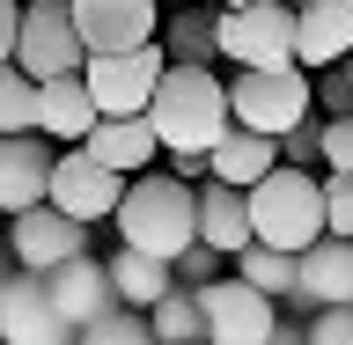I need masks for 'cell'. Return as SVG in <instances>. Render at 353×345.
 Here are the masks:
<instances>
[{
    "label": "cell",
    "mask_w": 353,
    "mask_h": 345,
    "mask_svg": "<svg viewBox=\"0 0 353 345\" xmlns=\"http://www.w3.org/2000/svg\"><path fill=\"white\" fill-rule=\"evenodd\" d=\"M110 228H118V242H132V250H154V258H184L199 242V184H184L176 169H140L125 184V198H118V213H110Z\"/></svg>",
    "instance_id": "6da1fadb"
},
{
    "label": "cell",
    "mask_w": 353,
    "mask_h": 345,
    "mask_svg": "<svg viewBox=\"0 0 353 345\" xmlns=\"http://www.w3.org/2000/svg\"><path fill=\"white\" fill-rule=\"evenodd\" d=\"M148 118H154V132H162V154H170V147H206V154H214L221 140L236 132L228 81H221L214 66H199V59H170V74H162V88H154Z\"/></svg>",
    "instance_id": "7a4b0ae2"
},
{
    "label": "cell",
    "mask_w": 353,
    "mask_h": 345,
    "mask_svg": "<svg viewBox=\"0 0 353 345\" xmlns=\"http://www.w3.org/2000/svg\"><path fill=\"white\" fill-rule=\"evenodd\" d=\"M250 228L258 242H280V250H309L316 236H331L324 213V176H309L302 162H280L250 184Z\"/></svg>",
    "instance_id": "3957f363"
},
{
    "label": "cell",
    "mask_w": 353,
    "mask_h": 345,
    "mask_svg": "<svg viewBox=\"0 0 353 345\" xmlns=\"http://www.w3.org/2000/svg\"><path fill=\"white\" fill-rule=\"evenodd\" d=\"M228 110H236V125L287 140L294 125L316 118V74H309L302 59H287V66H236V81H228Z\"/></svg>",
    "instance_id": "277c9868"
},
{
    "label": "cell",
    "mask_w": 353,
    "mask_h": 345,
    "mask_svg": "<svg viewBox=\"0 0 353 345\" xmlns=\"http://www.w3.org/2000/svg\"><path fill=\"white\" fill-rule=\"evenodd\" d=\"M162 74H170L162 37H154V44H132V52H88V66H81V81H88V96L103 103V118L148 110L154 88H162Z\"/></svg>",
    "instance_id": "5b68a950"
},
{
    "label": "cell",
    "mask_w": 353,
    "mask_h": 345,
    "mask_svg": "<svg viewBox=\"0 0 353 345\" xmlns=\"http://www.w3.org/2000/svg\"><path fill=\"white\" fill-rule=\"evenodd\" d=\"M15 66L37 74V81H52V74H81V66H88V37H81V22H74V0H30V8H22Z\"/></svg>",
    "instance_id": "8992f818"
},
{
    "label": "cell",
    "mask_w": 353,
    "mask_h": 345,
    "mask_svg": "<svg viewBox=\"0 0 353 345\" xmlns=\"http://www.w3.org/2000/svg\"><path fill=\"white\" fill-rule=\"evenodd\" d=\"M192 294H199V309H206V338H214V345H265V338H272V324H280V302L258 294L236 264H228L221 280L192 286Z\"/></svg>",
    "instance_id": "52a82bcc"
},
{
    "label": "cell",
    "mask_w": 353,
    "mask_h": 345,
    "mask_svg": "<svg viewBox=\"0 0 353 345\" xmlns=\"http://www.w3.org/2000/svg\"><path fill=\"white\" fill-rule=\"evenodd\" d=\"M221 59L228 66H287L294 59V8L287 0L221 8Z\"/></svg>",
    "instance_id": "ba28073f"
},
{
    "label": "cell",
    "mask_w": 353,
    "mask_h": 345,
    "mask_svg": "<svg viewBox=\"0 0 353 345\" xmlns=\"http://www.w3.org/2000/svg\"><path fill=\"white\" fill-rule=\"evenodd\" d=\"M125 184H132L125 169H110L88 140H74V147H59V169H52V206H66L74 220H88V228H96V220L118 213Z\"/></svg>",
    "instance_id": "9c48e42d"
},
{
    "label": "cell",
    "mask_w": 353,
    "mask_h": 345,
    "mask_svg": "<svg viewBox=\"0 0 353 345\" xmlns=\"http://www.w3.org/2000/svg\"><path fill=\"white\" fill-rule=\"evenodd\" d=\"M81 331L66 324V309L52 302V280L44 272H8L0 286V345H74Z\"/></svg>",
    "instance_id": "30bf717a"
},
{
    "label": "cell",
    "mask_w": 353,
    "mask_h": 345,
    "mask_svg": "<svg viewBox=\"0 0 353 345\" xmlns=\"http://www.w3.org/2000/svg\"><path fill=\"white\" fill-rule=\"evenodd\" d=\"M81 250H88V220H74L66 206H52V198L8 220V258H15L22 272H52V264L81 258Z\"/></svg>",
    "instance_id": "8fae6325"
},
{
    "label": "cell",
    "mask_w": 353,
    "mask_h": 345,
    "mask_svg": "<svg viewBox=\"0 0 353 345\" xmlns=\"http://www.w3.org/2000/svg\"><path fill=\"white\" fill-rule=\"evenodd\" d=\"M52 169H59V140L44 132H0V213L15 220L52 198Z\"/></svg>",
    "instance_id": "7c38bea8"
},
{
    "label": "cell",
    "mask_w": 353,
    "mask_h": 345,
    "mask_svg": "<svg viewBox=\"0 0 353 345\" xmlns=\"http://www.w3.org/2000/svg\"><path fill=\"white\" fill-rule=\"evenodd\" d=\"M88 52H132L162 37V0H74Z\"/></svg>",
    "instance_id": "4fadbf2b"
},
{
    "label": "cell",
    "mask_w": 353,
    "mask_h": 345,
    "mask_svg": "<svg viewBox=\"0 0 353 345\" xmlns=\"http://www.w3.org/2000/svg\"><path fill=\"white\" fill-rule=\"evenodd\" d=\"M44 280H52V302L66 309V324H74V331H88L96 316H110V309H118V280H110V258H96V250H81V258L52 264Z\"/></svg>",
    "instance_id": "5bb4252c"
},
{
    "label": "cell",
    "mask_w": 353,
    "mask_h": 345,
    "mask_svg": "<svg viewBox=\"0 0 353 345\" xmlns=\"http://www.w3.org/2000/svg\"><path fill=\"white\" fill-rule=\"evenodd\" d=\"M294 59L309 74L353 59V0H309V8H294Z\"/></svg>",
    "instance_id": "9a60e30c"
},
{
    "label": "cell",
    "mask_w": 353,
    "mask_h": 345,
    "mask_svg": "<svg viewBox=\"0 0 353 345\" xmlns=\"http://www.w3.org/2000/svg\"><path fill=\"white\" fill-rule=\"evenodd\" d=\"M96 125H103V103L88 96L81 74H52V81L37 88V132H44V140L74 147V140H88Z\"/></svg>",
    "instance_id": "2e32d148"
},
{
    "label": "cell",
    "mask_w": 353,
    "mask_h": 345,
    "mask_svg": "<svg viewBox=\"0 0 353 345\" xmlns=\"http://www.w3.org/2000/svg\"><path fill=\"white\" fill-rule=\"evenodd\" d=\"M199 242L221 250V258H236V250L258 242V228H250V191H243V184H221V176L199 184Z\"/></svg>",
    "instance_id": "e0dca14e"
},
{
    "label": "cell",
    "mask_w": 353,
    "mask_h": 345,
    "mask_svg": "<svg viewBox=\"0 0 353 345\" xmlns=\"http://www.w3.org/2000/svg\"><path fill=\"white\" fill-rule=\"evenodd\" d=\"M302 309H339L353 302V236H316L302 250Z\"/></svg>",
    "instance_id": "ac0fdd59"
},
{
    "label": "cell",
    "mask_w": 353,
    "mask_h": 345,
    "mask_svg": "<svg viewBox=\"0 0 353 345\" xmlns=\"http://www.w3.org/2000/svg\"><path fill=\"white\" fill-rule=\"evenodd\" d=\"M88 147L103 154L110 169L140 176V169H154V162H162V132H154L148 110H125V118H103V125L88 132Z\"/></svg>",
    "instance_id": "d6986e66"
},
{
    "label": "cell",
    "mask_w": 353,
    "mask_h": 345,
    "mask_svg": "<svg viewBox=\"0 0 353 345\" xmlns=\"http://www.w3.org/2000/svg\"><path fill=\"white\" fill-rule=\"evenodd\" d=\"M162 52L170 59H221V8L214 0H184V8H162Z\"/></svg>",
    "instance_id": "ffe728a7"
},
{
    "label": "cell",
    "mask_w": 353,
    "mask_h": 345,
    "mask_svg": "<svg viewBox=\"0 0 353 345\" xmlns=\"http://www.w3.org/2000/svg\"><path fill=\"white\" fill-rule=\"evenodd\" d=\"M110 280H118V302H125V309H154V302L176 286V264L154 258V250L118 242V250H110Z\"/></svg>",
    "instance_id": "44dd1931"
},
{
    "label": "cell",
    "mask_w": 353,
    "mask_h": 345,
    "mask_svg": "<svg viewBox=\"0 0 353 345\" xmlns=\"http://www.w3.org/2000/svg\"><path fill=\"white\" fill-rule=\"evenodd\" d=\"M236 272L258 294H272V302H294L302 294V250H280V242H250V250H236Z\"/></svg>",
    "instance_id": "7402d4cb"
},
{
    "label": "cell",
    "mask_w": 353,
    "mask_h": 345,
    "mask_svg": "<svg viewBox=\"0 0 353 345\" xmlns=\"http://www.w3.org/2000/svg\"><path fill=\"white\" fill-rule=\"evenodd\" d=\"M265 169H280V140H272V132L236 125V132L214 147V176H221V184H243V191H250Z\"/></svg>",
    "instance_id": "603a6c76"
},
{
    "label": "cell",
    "mask_w": 353,
    "mask_h": 345,
    "mask_svg": "<svg viewBox=\"0 0 353 345\" xmlns=\"http://www.w3.org/2000/svg\"><path fill=\"white\" fill-rule=\"evenodd\" d=\"M148 324H154L162 345H192V338H206V309H199L192 286H170V294L148 309Z\"/></svg>",
    "instance_id": "cb8c5ba5"
},
{
    "label": "cell",
    "mask_w": 353,
    "mask_h": 345,
    "mask_svg": "<svg viewBox=\"0 0 353 345\" xmlns=\"http://www.w3.org/2000/svg\"><path fill=\"white\" fill-rule=\"evenodd\" d=\"M37 74L22 66H0V132H37Z\"/></svg>",
    "instance_id": "d4e9b609"
},
{
    "label": "cell",
    "mask_w": 353,
    "mask_h": 345,
    "mask_svg": "<svg viewBox=\"0 0 353 345\" xmlns=\"http://www.w3.org/2000/svg\"><path fill=\"white\" fill-rule=\"evenodd\" d=\"M74 345H162V338H154L148 309H125V302H118L110 316H96V324H88Z\"/></svg>",
    "instance_id": "484cf974"
},
{
    "label": "cell",
    "mask_w": 353,
    "mask_h": 345,
    "mask_svg": "<svg viewBox=\"0 0 353 345\" xmlns=\"http://www.w3.org/2000/svg\"><path fill=\"white\" fill-rule=\"evenodd\" d=\"M316 110H324V118H346L353 110V59L316 66Z\"/></svg>",
    "instance_id": "4316f807"
},
{
    "label": "cell",
    "mask_w": 353,
    "mask_h": 345,
    "mask_svg": "<svg viewBox=\"0 0 353 345\" xmlns=\"http://www.w3.org/2000/svg\"><path fill=\"white\" fill-rule=\"evenodd\" d=\"M316 147H324V169H353V110L346 118H316Z\"/></svg>",
    "instance_id": "83f0119b"
},
{
    "label": "cell",
    "mask_w": 353,
    "mask_h": 345,
    "mask_svg": "<svg viewBox=\"0 0 353 345\" xmlns=\"http://www.w3.org/2000/svg\"><path fill=\"white\" fill-rule=\"evenodd\" d=\"M324 213L331 236H353V169H324Z\"/></svg>",
    "instance_id": "f1b7e54d"
},
{
    "label": "cell",
    "mask_w": 353,
    "mask_h": 345,
    "mask_svg": "<svg viewBox=\"0 0 353 345\" xmlns=\"http://www.w3.org/2000/svg\"><path fill=\"white\" fill-rule=\"evenodd\" d=\"M236 258H221V250H206V242H192L184 258H176V286H206V280H221Z\"/></svg>",
    "instance_id": "f546056e"
},
{
    "label": "cell",
    "mask_w": 353,
    "mask_h": 345,
    "mask_svg": "<svg viewBox=\"0 0 353 345\" xmlns=\"http://www.w3.org/2000/svg\"><path fill=\"white\" fill-rule=\"evenodd\" d=\"M309 345H353V302L316 309V316H309Z\"/></svg>",
    "instance_id": "4dcf8cb0"
},
{
    "label": "cell",
    "mask_w": 353,
    "mask_h": 345,
    "mask_svg": "<svg viewBox=\"0 0 353 345\" xmlns=\"http://www.w3.org/2000/svg\"><path fill=\"white\" fill-rule=\"evenodd\" d=\"M22 8H30V0H0V66H15V44H22Z\"/></svg>",
    "instance_id": "1f68e13d"
},
{
    "label": "cell",
    "mask_w": 353,
    "mask_h": 345,
    "mask_svg": "<svg viewBox=\"0 0 353 345\" xmlns=\"http://www.w3.org/2000/svg\"><path fill=\"white\" fill-rule=\"evenodd\" d=\"M265 345H309V324H287V316H280V324H272V338H265Z\"/></svg>",
    "instance_id": "d6a6232c"
},
{
    "label": "cell",
    "mask_w": 353,
    "mask_h": 345,
    "mask_svg": "<svg viewBox=\"0 0 353 345\" xmlns=\"http://www.w3.org/2000/svg\"><path fill=\"white\" fill-rule=\"evenodd\" d=\"M8 272H15V264H8V258H0V286H8Z\"/></svg>",
    "instance_id": "836d02e7"
},
{
    "label": "cell",
    "mask_w": 353,
    "mask_h": 345,
    "mask_svg": "<svg viewBox=\"0 0 353 345\" xmlns=\"http://www.w3.org/2000/svg\"><path fill=\"white\" fill-rule=\"evenodd\" d=\"M214 8H250V0H214Z\"/></svg>",
    "instance_id": "e575fe53"
},
{
    "label": "cell",
    "mask_w": 353,
    "mask_h": 345,
    "mask_svg": "<svg viewBox=\"0 0 353 345\" xmlns=\"http://www.w3.org/2000/svg\"><path fill=\"white\" fill-rule=\"evenodd\" d=\"M287 8H309V0H287Z\"/></svg>",
    "instance_id": "d590c367"
},
{
    "label": "cell",
    "mask_w": 353,
    "mask_h": 345,
    "mask_svg": "<svg viewBox=\"0 0 353 345\" xmlns=\"http://www.w3.org/2000/svg\"><path fill=\"white\" fill-rule=\"evenodd\" d=\"M162 8H184V0H162Z\"/></svg>",
    "instance_id": "8d00e7d4"
},
{
    "label": "cell",
    "mask_w": 353,
    "mask_h": 345,
    "mask_svg": "<svg viewBox=\"0 0 353 345\" xmlns=\"http://www.w3.org/2000/svg\"><path fill=\"white\" fill-rule=\"evenodd\" d=\"M192 345H214V338H192Z\"/></svg>",
    "instance_id": "74e56055"
},
{
    "label": "cell",
    "mask_w": 353,
    "mask_h": 345,
    "mask_svg": "<svg viewBox=\"0 0 353 345\" xmlns=\"http://www.w3.org/2000/svg\"><path fill=\"white\" fill-rule=\"evenodd\" d=\"M0 220H8V213H0Z\"/></svg>",
    "instance_id": "f35d334b"
}]
</instances>
